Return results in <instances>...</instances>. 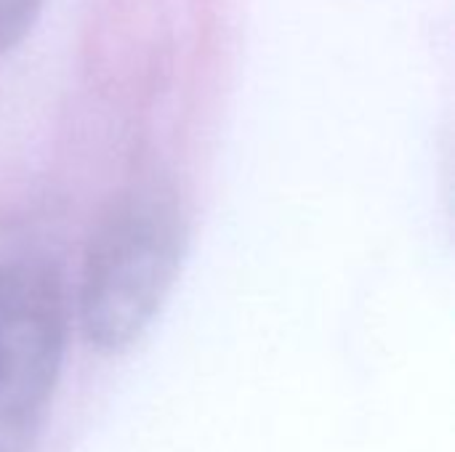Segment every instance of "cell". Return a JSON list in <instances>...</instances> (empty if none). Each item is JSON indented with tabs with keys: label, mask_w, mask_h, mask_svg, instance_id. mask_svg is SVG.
I'll return each instance as SVG.
<instances>
[{
	"label": "cell",
	"mask_w": 455,
	"mask_h": 452,
	"mask_svg": "<svg viewBox=\"0 0 455 452\" xmlns=\"http://www.w3.org/2000/svg\"><path fill=\"white\" fill-rule=\"evenodd\" d=\"M64 354V298L40 258L0 261V452H27Z\"/></svg>",
	"instance_id": "obj_2"
},
{
	"label": "cell",
	"mask_w": 455,
	"mask_h": 452,
	"mask_svg": "<svg viewBox=\"0 0 455 452\" xmlns=\"http://www.w3.org/2000/svg\"><path fill=\"white\" fill-rule=\"evenodd\" d=\"M43 0H0V53L21 43L40 16Z\"/></svg>",
	"instance_id": "obj_3"
},
{
	"label": "cell",
	"mask_w": 455,
	"mask_h": 452,
	"mask_svg": "<svg viewBox=\"0 0 455 452\" xmlns=\"http://www.w3.org/2000/svg\"><path fill=\"white\" fill-rule=\"evenodd\" d=\"M187 250L179 202L155 186L123 194L96 226L80 277V328L101 354L131 349L165 304Z\"/></svg>",
	"instance_id": "obj_1"
}]
</instances>
